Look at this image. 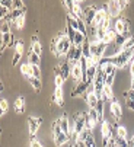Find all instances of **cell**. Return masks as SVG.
<instances>
[{"label":"cell","instance_id":"cell-1","mask_svg":"<svg viewBox=\"0 0 134 147\" xmlns=\"http://www.w3.org/2000/svg\"><path fill=\"white\" fill-rule=\"evenodd\" d=\"M72 45H73V44H72L69 35H67L66 32H60V34H57V36L53 38V41H51V51H53L57 57L67 55V53H69V50H70Z\"/></svg>","mask_w":134,"mask_h":147},{"label":"cell","instance_id":"cell-2","mask_svg":"<svg viewBox=\"0 0 134 147\" xmlns=\"http://www.w3.org/2000/svg\"><path fill=\"white\" fill-rule=\"evenodd\" d=\"M53 137H54V143H55L57 147H61V146H64V144H67L70 141V137L66 133H63V130L60 128L58 119L53 124Z\"/></svg>","mask_w":134,"mask_h":147},{"label":"cell","instance_id":"cell-3","mask_svg":"<svg viewBox=\"0 0 134 147\" xmlns=\"http://www.w3.org/2000/svg\"><path fill=\"white\" fill-rule=\"evenodd\" d=\"M86 117H87V112H77L74 117H73V121H74V131L72 134V138L77 140V136L86 128Z\"/></svg>","mask_w":134,"mask_h":147},{"label":"cell","instance_id":"cell-4","mask_svg":"<svg viewBox=\"0 0 134 147\" xmlns=\"http://www.w3.org/2000/svg\"><path fill=\"white\" fill-rule=\"evenodd\" d=\"M133 57H134V50H131V51H121L118 55L112 57V63H114V66L117 69H122L124 66H127L128 63L133 60Z\"/></svg>","mask_w":134,"mask_h":147},{"label":"cell","instance_id":"cell-5","mask_svg":"<svg viewBox=\"0 0 134 147\" xmlns=\"http://www.w3.org/2000/svg\"><path fill=\"white\" fill-rule=\"evenodd\" d=\"M66 34L69 35V38H70V41H72V44L76 45V47H82V45L85 44L86 38H87L85 34H82L80 31H74V29H73L72 26H69V25H67Z\"/></svg>","mask_w":134,"mask_h":147},{"label":"cell","instance_id":"cell-6","mask_svg":"<svg viewBox=\"0 0 134 147\" xmlns=\"http://www.w3.org/2000/svg\"><path fill=\"white\" fill-rule=\"evenodd\" d=\"M101 133H102V146L104 147H109L111 141H112V127H111V124L104 119L101 122Z\"/></svg>","mask_w":134,"mask_h":147},{"label":"cell","instance_id":"cell-7","mask_svg":"<svg viewBox=\"0 0 134 147\" xmlns=\"http://www.w3.org/2000/svg\"><path fill=\"white\" fill-rule=\"evenodd\" d=\"M114 29L117 31L118 35L130 36V22L125 18H117L114 22Z\"/></svg>","mask_w":134,"mask_h":147},{"label":"cell","instance_id":"cell-8","mask_svg":"<svg viewBox=\"0 0 134 147\" xmlns=\"http://www.w3.org/2000/svg\"><path fill=\"white\" fill-rule=\"evenodd\" d=\"M99 69L104 71L105 85H108V86H112L114 79H115V71H117V67L112 64V63H109V64H105V66H102V67H99Z\"/></svg>","mask_w":134,"mask_h":147},{"label":"cell","instance_id":"cell-9","mask_svg":"<svg viewBox=\"0 0 134 147\" xmlns=\"http://www.w3.org/2000/svg\"><path fill=\"white\" fill-rule=\"evenodd\" d=\"M66 58L69 60L70 63H73V61H80V60L83 58V50H82V47L72 45L70 50H69V53H67V55H66Z\"/></svg>","mask_w":134,"mask_h":147},{"label":"cell","instance_id":"cell-10","mask_svg":"<svg viewBox=\"0 0 134 147\" xmlns=\"http://www.w3.org/2000/svg\"><path fill=\"white\" fill-rule=\"evenodd\" d=\"M70 67H72V77H73L77 83L83 82L85 74H83V70H82L80 61H73V63H70Z\"/></svg>","mask_w":134,"mask_h":147},{"label":"cell","instance_id":"cell-11","mask_svg":"<svg viewBox=\"0 0 134 147\" xmlns=\"http://www.w3.org/2000/svg\"><path fill=\"white\" fill-rule=\"evenodd\" d=\"M96 12H98V7L96 6H89L85 9L83 12V20L86 22V26H92L93 25V19L96 16Z\"/></svg>","mask_w":134,"mask_h":147},{"label":"cell","instance_id":"cell-12","mask_svg":"<svg viewBox=\"0 0 134 147\" xmlns=\"http://www.w3.org/2000/svg\"><path fill=\"white\" fill-rule=\"evenodd\" d=\"M108 13L111 18H120V12H122L121 6H120V2H117V0H112V2H109L108 5H105Z\"/></svg>","mask_w":134,"mask_h":147},{"label":"cell","instance_id":"cell-13","mask_svg":"<svg viewBox=\"0 0 134 147\" xmlns=\"http://www.w3.org/2000/svg\"><path fill=\"white\" fill-rule=\"evenodd\" d=\"M99 122V118H98V114L95 109H89L87 112V117H86V128L87 130H93L95 128V125Z\"/></svg>","mask_w":134,"mask_h":147},{"label":"cell","instance_id":"cell-14","mask_svg":"<svg viewBox=\"0 0 134 147\" xmlns=\"http://www.w3.org/2000/svg\"><path fill=\"white\" fill-rule=\"evenodd\" d=\"M13 45H15V54H13V58H12V64L15 66L19 63L22 54H24V42H22L20 39H16Z\"/></svg>","mask_w":134,"mask_h":147},{"label":"cell","instance_id":"cell-15","mask_svg":"<svg viewBox=\"0 0 134 147\" xmlns=\"http://www.w3.org/2000/svg\"><path fill=\"white\" fill-rule=\"evenodd\" d=\"M41 122H42V119L38 117H29L28 118V128H29V134H31V138L35 136V133L38 131V128H39V125H41Z\"/></svg>","mask_w":134,"mask_h":147},{"label":"cell","instance_id":"cell-16","mask_svg":"<svg viewBox=\"0 0 134 147\" xmlns=\"http://www.w3.org/2000/svg\"><path fill=\"white\" fill-rule=\"evenodd\" d=\"M58 70H60V74L63 76V79L66 80L69 76H72V67H70V61L67 58H63L60 66H58Z\"/></svg>","mask_w":134,"mask_h":147},{"label":"cell","instance_id":"cell-17","mask_svg":"<svg viewBox=\"0 0 134 147\" xmlns=\"http://www.w3.org/2000/svg\"><path fill=\"white\" fill-rule=\"evenodd\" d=\"M58 124H60V128L63 130V133H66L69 137H72V125H70V121H69V117L66 114L61 115L58 118Z\"/></svg>","mask_w":134,"mask_h":147},{"label":"cell","instance_id":"cell-18","mask_svg":"<svg viewBox=\"0 0 134 147\" xmlns=\"http://www.w3.org/2000/svg\"><path fill=\"white\" fill-rule=\"evenodd\" d=\"M91 85H92V83H89V82H80V83H77L76 88L72 90V98H76V96H80V95L86 93Z\"/></svg>","mask_w":134,"mask_h":147},{"label":"cell","instance_id":"cell-19","mask_svg":"<svg viewBox=\"0 0 134 147\" xmlns=\"http://www.w3.org/2000/svg\"><path fill=\"white\" fill-rule=\"evenodd\" d=\"M109 109H111V114H112V117L115 119H120L122 117V109L120 107V102L118 100H111V105H109Z\"/></svg>","mask_w":134,"mask_h":147},{"label":"cell","instance_id":"cell-20","mask_svg":"<svg viewBox=\"0 0 134 147\" xmlns=\"http://www.w3.org/2000/svg\"><path fill=\"white\" fill-rule=\"evenodd\" d=\"M31 50H32L35 54H38V55L41 57L42 47H41V42H39V39H38L37 35H32V36H31Z\"/></svg>","mask_w":134,"mask_h":147},{"label":"cell","instance_id":"cell-21","mask_svg":"<svg viewBox=\"0 0 134 147\" xmlns=\"http://www.w3.org/2000/svg\"><path fill=\"white\" fill-rule=\"evenodd\" d=\"M102 100L104 102H111L114 100V92H112V86L105 85L102 89Z\"/></svg>","mask_w":134,"mask_h":147},{"label":"cell","instance_id":"cell-22","mask_svg":"<svg viewBox=\"0 0 134 147\" xmlns=\"http://www.w3.org/2000/svg\"><path fill=\"white\" fill-rule=\"evenodd\" d=\"M98 70H99L98 64H92V66H89V67H87V70H86V80H87L89 83H92V82H93V79H95Z\"/></svg>","mask_w":134,"mask_h":147},{"label":"cell","instance_id":"cell-23","mask_svg":"<svg viewBox=\"0 0 134 147\" xmlns=\"http://www.w3.org/2000/svg\"><path fill=\"white\" fill-rule=\"evenodd\" d=\"M25 98L24 96H19V98H16V100H15V103H13V108H15V112H18V114H22L25 111Z\"/></svg>","mask_w":134,"mask_h":147},{"label":"cell","instance_id":"cell-24","mask_svg":"<svg viewBox=\"0 0 134 147\" xmlns=\"http://www.w3.org/2000/svg\"><path fill=\"white\" fill-rule=\"evenodd\" d=\"M53 100L60 105V107H63V103H64V96H63V88H55L54 90V95H53Z\"/></svg>","mask_w":134,"mask_h":147},{"label":"cell","instance_id":"cell-25","mask_svg":"<svg viewBox=\"0 0 134 147\" xmlns=\"http://www.w3.org/2000/svg\"><path fill=\"white\" fill-rule=\"evenodd\" d=\"M117 36H118L117 31H115L114 28H109V29H108V32H106V36H105V39H104V42H106L108 45H109V44H114Z\"/></svg>","mask_w":134,"mask_h":147},{"label":"cell","instance_id":"cell-26","mask_svg":"<svg viewBox=\"0 0 134 147\" xmlns=\"http://www.w3.org/2000/svg\"><path fill=\"white\" fill-rule=\"evenodd\" d=\"M12 44H15V41L12 38V34H2V51L6 47L12 45Z\"/></svg>","mask_w":134,"mask_h":147},{"label":"cell","instance_id":"cell-27","mask_svg":"<svg viewBox=\"0 0 134 147\" xmlns=\"http://www.w3.org/2000/svg\"><path fill=\"white\" fill-rule=\"evenodd\" d=\"M125 102H127V107L131 111H134V90L133 89L125 92Z\"/></svg>","mask_w":134,"mask_h":147},{"label":"cell","instance_id":"cell-28","mask_svg":"<svg viewBox=\"0 0 134 147\" xmlns=\"http://www.w3.org/2000/svg\"><path fill=\"white\" fill-rule=\"evenodd\" d=\"M20 71H22V74H24L25 77L31 79L32 77V64H29V63H22Z\"/></svg>","mask_w":134,"mask_h":147},{"label":"cell","instance_id":"cell-29","mask_svg":"<svg viewBox=\"0 0 134 147\" xmlns=\"http://www.w3.org/2000/svg\"><path fill=\"white\" fill-rule=\"evenodd\" d=\"M28 63H29V64H32V66H39L41 58H39V55H38V54H35V53L31 50V51H29V58H28Z\"/></svg>","mask_w":134,"mask_h":147},{"label":"cell","instance_id":"cell-30","mask_svg":"<svg viewBox=\"0 0 134 147\" xmlns=\"http://www.w3.org/2000/svg\"><path fill=\"white\" fill-rule=\"evenodd\" d=\"M131 50H134V36L127 38V41L121 47V51H131Z\"/></svg>","mask_w":134,"mask_h":147},{"label":"cell","instance_id":"cell-31","mask_svg":"<svg viewBox=\"0 0 134 147\" xmlns=\"http://www.w3.org/2000/svg\"><path fill=\"white\" fill-rule=\"evenodd\" d=\"M54 71H55V79H54V82H55V88H63L64 79H63V76L60 74L58 67H55V69H54Z\"/></svg>","mask_w":134,"mask_h":147},{"label":"cell","instance_id":"cell-32","mask_svg":"<svg viewBox=\"0 0 134 147\" xmlns=\"http://www.w3.org/2000/svg\"><path fill=\"white\" fill-rule=\"evenodd\" d=\"M104 103H105V102H104L102 99H99V102H98V107H96V109H95V111H96V114H98V118H99V121H101V122L104 121Z\"/></svg>","mask_w":134,"mask_h":147},{"label":"cell","instance_id":"cell-33","mask_svg":"<svg viewBox=\"0 0 134 147\" xmlns=\"http://www.w3.org/2000/svg\"><path fill=\"white\" fill-rule=\"evenodd\" d=\"M29 83H31V86L34 88L35 92H41V79L31 77V79H29Z\"/></svg>","mask_w":134,"mask_h":147},{"label":"cell","instance_id":"cell-34","mask_svg":"<svg viewBox=\"0 0 134 147\" xmlns=\"http://www.w3.org/2000/svg\"><path fill=\"white\" fill-rule=\"evenodd\" d=\"M25 19H26V16H25V13H22L16 20H15V28H18V29H22L25 26Z\"/></svg>","mask_w":134,"mask_h":147},{"label":"cell","instance_id":"cell-35","mask_svg":"<svg viewBox=\"0 0 134 147\" xmlns=\"http://www.w3.org/2000/svg\"><path fill=\"white\" fill-rule=\"evenodd\" d=\"M117 137L127 140V128L122 127V125H118V127H117Z\"/></svg>","mask_w":134,"mask_h":147},{"label":"cell","instance_id":"cell-36","mask_svg":"<svg viewBox=\"0 0 134 147\" xmlns=\"http://www.w3.org/2000/svg\"><path fill=\"white\" fill-rule=\"evenodd\" d=\"M114 143H115L117 147H128V140H124V138H120V137H115Z\"/></svg>","mask_w":134,"mask_h":147},{"label":"cell","instance_id":"cell-37","mask_svg":"<svg viewBox=\"0 0 134 147\" xmlns=\"http://www.w3.org/2000/svg\"><path fill=\"white\" fill-rule=\"evenodd\" d=\"M91 134V130H87V128H85L79 136H77V141H80V143H85V140L87 138V136Z\"/></svg>","mask_w":134,"mask_h":147},{"label":"cell","instance_id":"cell-38","mask_svg":"<svg viewBox=\"0 0 134 147\" xmlns=\"http://www.w3.org/2000/svg\"><path fill=\"white\" fill-rule=\"evenodd\" d=\"M85 146L86 147H96V143H95V138H93L92 134H89L87 138L85 140Z\"/></svg>","mask_w":134,"mask_h":147},{"label":"cell","instance_id":"cell-39","mask_svg":"<svg viewBox=\"0 0 134 147\" xmlns=\"http://www.w3.org/2000/svg\"><path fill=\"white\" fill-rule=\"evenodd\" d=\"M0 31H2V34H10V22L3 20L2 26H0Z\"/></svg>","mask_w":134,"mask_h":147},{"label":"cell","instance_id":"cell-40","mask_svg":"<svg viewBox=\"0 0 134 147\" xmlns=\"http://www.w3.org/2000/svg\"><path fill=\"white\" fill-rule=\"evenodd\" d=\"M0 6L9 9L10 12L13 10V2H12V0H2V2H0Z\"/></svg>","mask_w":134,"mask_h":147},{"label":"cell","instance_id":"cell-41","mask_svg":"<svg viewBox=\"0 0 134 147\" xmlns=\"http://www.w3.org/2000/svg\"><path fill=\"white\" fill-rule=\"evenodd\" d=\"M7 112V100L6 99H2L0 100V114H2V117Z\"/></svg>","mask_w":134,"mask_h":147},{"label":"cell","instance_id":"cell-42","mask_svg":"<svg viewBox=\"0 0 134 147\" xmlns=\"http://www.w3.org/2000/svg\"><path fill=\"white\" fill-rule=\"evenodd\" d=\"M13 9H18V10H26L24 2H20V0H15V2H13Z\"/></svg>","mask_w":134,"mask_h":147},{"label":"cell","instance_id":"cell-43","mask_svg":"<svg viewBox=\"0 0 134 147\" xmlns=\"http://www.w3.org/2000/svg\"><path fill=\"white\" fill-rule=\"evenodd\" d=\"M32 77L41 79V69H39V66H32Z\"/></svg>","mask_w":134,"mask_h":147},{"label":"cell","instance_id":"cell-44","mask_svg":"<svg viewBox=\"0 0 134 147\" xmlns=\"http://www.w3.org/2000/svg\"><path fill=\"white\" fill-rule=\"evenodd\" d=\"M31 147H42V144H41L35 137H32V138H31Z\"/></svg>","mask_w":134,"mask_h":147},{"label":"cell","instance_id":"cell-45","mask_svg":"<svg viewBox=\"0 0 134 147\" xmlns=\"http://www.w3.org/2000/svg\"><path fill=\"white\" fill-rule=\"evenodd\" d=\"M130 71H131V74H134V57H133V60L130 61Z\"/></svg>","mask_w":134,"mask_h":147},{"label":"cell","instance_id":"cell-46","mask_svg":"<svg viewBox=\"0 0 134 147\" xmlns=\"http://www.w3.org/2000/svg\"><path fill=\"white\" fill-rule=\"evenodd\" d=\"M120 6H121V9H124V7H127V6H128V2H124V0H120Z\"/></svg>","mask_w":134,"mask_h":147},{"label":"cell","instance_id":"cell-47","mask_svg":"<svg viewBox=\"0 0 134 147\" xmlns=\"http://www.w3.org/2000/svg\"><path fill=\"white\" fill-rule=\"evenodd\" d=\"M128 147H134V136L131 137V140H128Z\"/></svg>","mask_w":134,"mask_h":147},{"label":"cell","instance_id":"cell-48","mask_svg":"<svg viewBox=\"0 0 134 147\" xmlns=\"http://www.w3.org/2000/svg\"><path fill=\"white\" fill-rule=\"evenodd\" d=\"M130 89L134 90V74H131V88H130Z\"/></svg>","mask_w":134,"mask_h":147},{"label":"cell","instance_id":"cell-49","mask_svg":"<svg viewBox=\"0 0 134 147\" xmlns=\"http://www.w3.org/2000/svg\"><path fill=\"white\" fill-rule=\"evenodd\" d=\"M76 147H86V146H85V143H80V141H77V146H76Z\"/></svg>","mask_w":134,"mask_h":147},{"label":"cell","instance_id":"cell-50","mask_svg":"<svg viewBox=\"0 0 134 147\" xmlns=\"http://www.w3.org/2000/svg\"><path fill=\"white\" fill-rule=\"evenodd\" d=\"M109 147H117V146H115V143H114V140H112V141H111V144H109Z\"/></svg>","mask_w":134,"mask_h":147}]
</instances>
